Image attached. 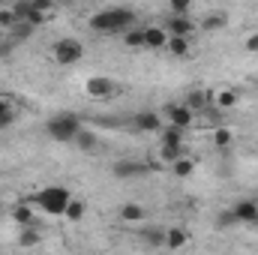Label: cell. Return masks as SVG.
Masks as SVG:
<instances>
[{
  "mask_svg": "<svg viewBox=\"0 0 258 255\" xmlns=\"http://www.w3.org/2000/svg\"><path fill=\"white\" fill-rule=\"evenodd\" d=\"M135 24V12L126 6H108V9H99L96 15H90V30L93 33H123Z\"/></svg>",
  "mask_w": 258,
  "mask_h": 255,
  "instance_id": "cell-1",
  "label": "cell"
},
{
  "mask_svg": "<svg viewBox=\"0 0 258 255\" xmlns=\"http://www.w3.org/2000/svg\"><path fill=\"white\" fill-rule=\"evenodd\" d=\"M69 201H72V192L66 189V186H45V189H39L30 198V204L36 210L48 213V216H63Z\"/></svg>",
  "mask_w": 258,
  "mask_h": 255,
  "instance_id": "cell-2",
  "label": "cell"
},
{
  "mask_svg": "<svg viewBox=\"0 0 258 255\" xmlns=\"http://www.w3.org/2000/svg\"><path fill=\"white\" fill-rule=\"evenodd\" d=\"M78 129H81V120H78V114H54L48 123H45V132H48V138L51 141H57V144H66V141H75V135H78Z\"/></svg>",
  "mask_w": 258,
  "mask_h": 255,
  "instance_id": "cell-3",
  "label": "cell"
},
{
  "mask_svg": "<svg viewBox=\"0 0 258 255\" xmlns=\"http://www.w3.org/2000/svg\"><path fill=\"white\" fill-rule=\"evenodd\" d=\"M51 54H54L57 66H75L81 57H84V45H81L78 39H72V36H63V39L54 42Z\"/></svg>",
  "mask_w": 258,
  "mask_h": 255,
  "instance_id": "cell-4",
  "label": "cell"
},
{
  "mask_svg": "<svg viewBox=\"0 0 258 255\" xmlns=\"http://www.w3.org/2000/svg\"><path fill=\"white\" fill-rule=\"evenodd\" d=\"M147 171H150V165L141 162V159H117L111 165V174L117 180H135V177H144Z\"/></svg>",
  "mask_w": 258,
  "mask_h": 255,
  "instance_id": "cell-5",
  "label": "cell"
},
{
  "mask_svg": "<svg viewBox=\"0 0 258 255\" xmlns=\"http://www.w3.org/2000/svg\"><path fill=\"white\" fill-rule=\"evenodd\" d=\"M84 90L90 99H108V96H114V81L105 75H90L84 81Z\"/></svg>",
  "mask_w": 258,
  "mask_h": 255,
  "instance_id": "cell-6",
  "label": "cell"
},
{
  "mask_svg": "<svg viewBox=\"0 0 258 255\" xmlns=\"http://www.w3.org/2000/svg\"><path fill=\"white\" fill-rule=\"evenodd\" d=\"M165 117H168V123H174V126H180V129H189L195 123V111L183 102V105H174V102H168L165 108Z\"/></svg>",
  "mask_w": 258,
  "mask_h": 255,
  "instance_id": "cell-7",
  "label": "cell"
},
{
  "mask_svg": "<svg viewBox=\"0 0 258 255\" xmlns=\"http://www.w3.org/2000/svg\"><path fill=\"white\" fill-rule=\"evenodd\" d=\"M132 126L138 129V132H159L162 129V114L153 111V108H141V111H135Z\"/></svg>",
  "mask_w": 258,
  "mask_h": 255,
  "instance_id": "cell-8",
  "label": "cell"
},
{
  "mask_svg": "<svg viewBox=\"0 0 258 255\" xmlns=\"http://www.w3.org/2000/svg\"><path fill=\"white\" fill-rule=\"evenodd\" d=\"M231 216H234V222L252 225V222H255V216H258V201H255V198H240V201H234Z\"/></svg>",
  "mask_w": 258,
  "mask_h": 255,
  "instance_id": "cell-9",
  "label": "cell"
},
{
  "mask_svg": "<svg viewBox=\"0 0 258 255\" xmlns=\"http://www.w3.org/2000/svg\"><path fill=\"white\" fill-rule=\"evenodd\" d=\"M162 27L168 30V36H192L195 33V24L189 21V15H177V12H171Z\"/></svg>",
  "mask_w": 258,
  "mask_h": 255,
  "instance_id": "cell-10",
  "label": "cell"
},
{
  "mask_svg": "<svg viewBox=\"0 0 258 255\" xmlns=\"http://www.w3.org/2000/svg\"><path fill=\"white\" fill-rule=\"evenodd\" d=\"M168 45V30L165 27H144V48H165Z\"/></svg>",
  "mask_w": 258,
  "mask_h": 255,
  "instance_id": "cell-11",
  "label": "cell"
},
{
  "mask_svg": "<svg viewBox=\"0 0 258 255\" xmlns=\"http://www.w3.org/2000/svg\"><path fill=\"white\" fill-rule=\"evenodd\" d=\"M33 210H36L33 204H15V207H12V219H15V225H18V228L33 225V222H36V213H33Z\"/></svg>",
  "mask_w": 258,
  "mask_h": 255,
  "instance_id": "cell-12",
  "label": "cell"
},
{
  "mask_svg": "<svg viewBox=\"0 0 258 255\" xmlns=\"http://www.w3.org/2000/svg\"><path fill=\"white\" fill-rule=\"evenodd\" d=\"M183 135H186V129H180V126H174V123H168V126L159 129V144L183 147Z\"/></svg>",
  "mask_w": 258,
  "mask_h": 255,
  "instance_id": "cell-13",
  "label": "cell"
},
{
  "mask_svg": "<svg viewBox=\"0 0 258 255\" xmlns=\"http://www.w3.org/2000/svg\"><path fill=\"white\" fill-rule=\"evenodd\" d=\"M237 99H240V96H237V90H231V87H225V90H219V93H213V96H210V102H213L219 111L234 108V105H237Z\"/></svg>",
  "mask_w": 258,
  "mask_h": 255,
  "instance_id": "cell-14",
  "label": "cell"
},
{
  "mask_svg": "<svg viewBox=\"0 0 258 255\" xmlns=\"http://www.w3.org/2000/svg\"><path fill=\"white\" fill-rule=\"evenodd\" d=\"M75 144H78V150H84V153H90V150H96L99 147V135L93 132V129H78V135H75Z\"/></svg>",
  "mask_w": 258,
  "mask_h": 255,
  "instance_id": "cell-15",
  "label": "cell"
},
{
  "mask_svg": "<svg viewBox=\"0 0 258 255\" xmlns=\"http://www.w3.org/2000/svg\"><path fill=\"white\" fill-rule=\"evenodd\" d=\"M228 24V15L225 12H207L204 18H201V30H207V33H216V30H222Z\"/></svg>",
  "mask_w": 258,
  "mask_h": 255,
  "instance_id": "cell-16",
  "label": "cell"
},
{
  "mask_svg": "<svg viewBox=\"0 0 258 255\" xmlns=\"http://www.w3.org/2000/svg\"><path fill=\"white\" fill-rule=\"evenodd\" d=\"M33 30H36V24H30V21H21V18H18V21L6 30V36H12L15 42H24V39H30V36H33Z\"/></svg>",
  "mask_w": 258,
  "mask_h": 255,
  "instance_id": "cell-17",
  "label": "cell"
},
{
  "mask_svg": "<svg viewBox=\"0 0 258 255\" xmlns=\"http://www.w3.org/2000/svg\"><path fill=\"white\" fill-rule=\"evenodd\" d=\"M186 243H189L186 228H165V246L168 249H183Z\"/></svg>",
  "mask_w": 258,
  "mask_h": 255,
  "instance_id": "cell-18",
  "label": "cell"
},
{
  "mask_svg": "<svg viewBox=\"0 0 258 255\" xmlns=\"http://www.w3.org/2000/svg\"><path fill=\"white\" fill-rule=\"evenodd\" d=\"M171 171H174V177H180V180H186V177H192L195 171V162L189 156H180V159H174L171 162Z\"/></svg>",
  "mask_w": 258,
  "mask_h": 255,
  "instance_id": "cell-19",
  "label": "cell"
},
{
  "mask_svg": "<svg viewBox=\"0 0 258 255\" xmlns=\"http://www.w3.org/2000/svg\"><path fill=\"white\" fill-rule=\"evenodd\" d=\"M12 123H15V105H12V99L0 96V129H9Z\"/></svg>",
  "mask_w": 258,
  "mask_h": 255,
  "instance_id": "cell-20",
  "label": "cell"
},
{
  "mask_svg": "<svg viewBox=\"0 0 258 255\" xmlns=\"http://www.w3.org/2000/svg\"><path fill=\"white\" fill-rule=\"evenodd\" d=\"M174 57H186L189 54V36H168V45H165Z\"/></svg>",
  "mask_w": 258,
  "mask_h": 255,
  "instance_id": "cell-21",
  "label": "cell"
},
{
  "mask_svg": "<svg viewBox=\"0 0 258 255\" xmlns=\"http://www.w3.org/2000/svg\"><path fill=\"white\" fill-rule=\"evenodd\" d=\"M186 105L192 108L195 114H198V111H207V105H210V93H204V90H192V93L186 96Z\"/></svg>",
  "mask_w": 258,
  "mask_h": 255,
  "instance_id": "cell-22",
  "label": "cell"
},
{
  "mask_svg": "<svg viewBox=\"0 0 258 255\" xmlns=\"http://www.w3.org/2000/svg\"><path fill=\"white\" fill-rule=\"evenodd\" d=\"M120 219H123V222H141V219H144V207L135 204V201H129V204L120 207Z\"/></svg>",
  "mask_w": 258,
  "mask_h": 255,
  "instance_id": "cell-23",
  "label": "cell"
},
{
  "mask_svg": "<svg viewBox=\"0 0 258 255\" xmlns=\"http://www.w3.org/2000/svg\"><path fill=\"white\" fill-rule=\"evenodd\" d=\"M84 210H87V204H84V201H81V198H72V201H69V207H66V219H69V222H78V219H81V216H84Z\"/></svg>",
  "mask_w": 258,
  "mask_h": 255,
  "instance_id": "cell-24",
  "label": "cell"
},
{
  "mask_svg": "<svg viewBox=\"0 0 258 255\" xmlns=\"http://www.w3.org/2000/svg\"><path fill=\"white\" fill-rule=\"evenodd\" d=\"M141 237H144L150 246H165V228H144Z\"/></svg>",
  "mask_w": 258,
  "mask_h": 255,
  "instance_id": "cell-25",
  "label": "cell"
},
{
  "mask_svg": "<svg viewBox=\"0 0 258 255\" xmlns=\"http://www.w3.org/2000/svg\"><path fill=\"white\" fill-rule=\"evenodd\" d=\"M123 42L126 48H144V30H135V27L123 30Z\"/></svg>",
  "mask_w": 258,
  "mask_h": 255,
  "instance_id": "cell-26",
  "label": "cell"
},
{
  "mask_svg": "<svg viewBox=\"0 0 258 255\" xmlns=\"http://www.w3.org/2000/svg\"><path fill=\"white\" fill-rule=\"evenodd\" d=\"M231 141H234V135H231V129L219 126L216 132H213V144H216L219 150H225V147H231Z\"/></svg>",
  "mask_w": 258,
  "mask_h": 255,
  "instance_id": "cell-27",
  "label": "cell"
},
{
  "mask_svg": "<svg viewBox=\"0 0 258 255\" xmlns=\"http://www.w3.org/2000/svg\"><path fill=\"white\" fill-rule=\"evenodd\" d=\"M159 156H162V162H174V159H180L183 156V147H171V144H159Z\"/></svg>",
  "mask_w": 258,
  "mask_h": 255,
  "instance_id": "cell-28",
  "label": "cell"
},
{
  "mask_svg": "<svg viewBox=\"0 0 258 255\" xmlns=\"http://www.w3.org/2000/svg\"><path fill=\"white\" fill-rule=\"evenodd\" d=\"M18 243H21V246H36V243H39V234L33 231V225L21 228V237H18Z\"/></svg>",
  "mask_w": 258,
  "mask_h": 255,
  "instance_id": "cell-29",
  "label": "cell"
},
{
  "mask_svg": "<svg viewBox=\"0 0 258 255\" xmlns=\"http://www.w3.org/2000/svg\"><path fill=\"white\" fill-rule=\"evenodd\" d=\"M168 9H171V12H177V15H189L192 0H168Z\"/></svg>",
  "mask_w": 258,
  "mask_h": 255,
  "instance_id": "cell-30",
  "label": "cell"
},
{
  "mask_svg": "<svg viewBox=\"0 0 258 255\" xmlns=\"http://www.w3.org/2000/svg\"><path fill=\"white\" fill-rule=\"evenodd\" d=\"M15 21H18V18H15V12H12V6H9V9H0V30H9Z\"/></svg>",
  "mask_w": 258,
  "mask_h": 255,
  "instance_id": "cell-31",
  "label": "cell"
},
{
  "mask_svg": "<svg viewBox=\"0 0 258 255\" xmlns=\"http://www.w3.org/2000/svg\"><path fill=\"white\" fill-rule=\"evenodd\" d=\"M243 48H246L249 54H258V30H255V33H249V36H246V42H243Z\"/></svg>",
  "mask_w": 258,
  "mask_h": 255,
  "instance_id": "cell-32",
  "label": "cell"
},
{
  "mask_svg": "<svg viewBox=\"0 0 258 255\" xmlns=\"http://www.w3.org/2000/svg\"><path fill=\"white\" fill-rule=\"evenodd\" d=\"M252 225H255V228H258V216H255V222H252Z\"/></svg>",
  "mask_w": 258,
  "mask_h": 255,
  "instance_id": "cell-33",
  "label": "cell"
},
{
  "mask_svg": "<svg viewBox=\"0 0 258 255\" xmlns=\"http://www.w3.org/2000/svg\"><path fill=\"white\" fill-rule=\"evenodd\" d=\"M60 3H72V0H60Z\"/></svg>",
  "mask_w": 258,
  "mask_h": 255,
  "instance_id": "cell-34",
  "label": "cell"
},
{
  "mask_svg": "<svg viewBox=\"0 0 258 255\" xmlns=\"http://www.w3.org/2000/svg\"><path fill=\"white\" fill-rule=\"evenodd\" d=\"M0 210H3V201H0Z\"/></svg>",
  "mask_w": 258,
  "mask_h": 255,
  "instance_id": "cell-35",
  "label": "cell"
},
{
  "mask_svg": "<svg viewBox=\"0 0 258 255\" xmlns=\"http://www.w3.org/2000/svg\"><path fill=\"white\" fill-rule=\"evenodd\" d=\"M0 3H6V0H0Z\"/></svg>",
  "mask_w": 258,
  "mask_h": 255,
  "instance_id": "cell-36",
  "label": "cell"
}]
</instances>
